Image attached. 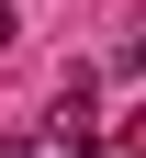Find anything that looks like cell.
<instances>
[{
	"label": "cell",
	"instance_id": "3957f363",
	"mask_svg": "<svg viewBox=\"0 0 146 158\" xmlns=\"http://www.w3.org/2000/svg\"><path fill=\"white\" fill-rule=\"evenodd\" d=\"M11 34H23V23H11V0H0V45H11Z\"/></svg>",
	"mask_w": 146,
	"mask_h": 158
},
{
	"label": "cell",
	"instance_id": "6da1fadb",
	"mask_svg": "<svg viewBox=\"0 0 146 158\" xmlns=\"http://www.w3.org/2000/svg\"><path fill=\"white\" fill-rule=\"evenodd\" d=\"M124 79H146V23H135V34H124Z\"/></svg>",
	"mask_w": 146,
	"mask_h": 158
},
{
	"label": "cell",
	"instance_id": "7a4b0ae2",
	"mask_svg": "<svg viewBox=\"0 0 146 158\" xmlns=\"http://www.w3.org/2000/svg\"><path fill=\"white\" fill-rule=\"evenodd\" d=\"M112 158H146V113H135V124H124V147H112Z\"/></svg>",
	"mask_w": 146,
	"mask_h": 158
}]
</instances>
